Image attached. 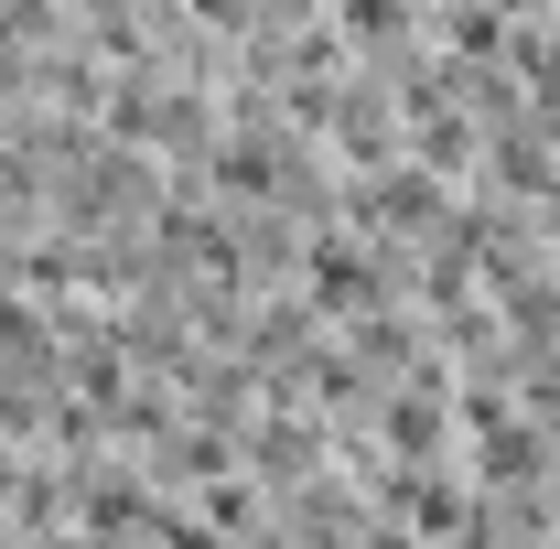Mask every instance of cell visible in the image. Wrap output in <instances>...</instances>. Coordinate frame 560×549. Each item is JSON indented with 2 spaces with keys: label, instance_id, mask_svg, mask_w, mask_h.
Returning a JSON list of instances; mask_svg holds the SVG:
<instances>
[{
  "label": "cell",
  "instance_id": "obj_2",
  "mask_svg": "<svg viewBox=\"0 0 560 549\" xmlns=\"http://www.w3.org/2000/svg\"><path fill=\"white\" fill-rule=\"evenodd\" d=\"M195 11H206V22H237V11H248V0H195Z\"/></svg>",
  "mask_w": 560,
  "mask_h": 549
},
{
  "label": "cell",
  "instance_id": "obj_1",
  "mask_svg": "<svg viewBox=\"0 0 560 549\" xmlns=\"http://www.w3.org/2000/svg\"><path fill=\"white\" fill-rule=\"evenodd\" d=\"M346 11V33H399V0H335Z\"/></svg>",
  "mask_w": 560,
  "mask_h": 549
}]
</instances>
